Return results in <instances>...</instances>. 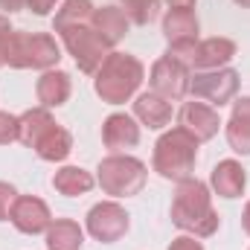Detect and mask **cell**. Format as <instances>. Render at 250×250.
I'll return each instance as SVG.
<instances>
[{
  "label": "cell",
  "mask_w": 250,
  "mask_h": 250,
  "mask_svg": "<svg viewBox=\"0 0 250 250\" xmlns=\"http://www.w3.org/2000/svg\"><path fill=\"white\" fill-rule=\"evenodd\" d=\"M242 227H245V233L250 236V201L245 204V209H242Z\"/></svg>",
  "instance_id": "obj_33"
},
{
  "label": "cell",
  "mask_w": 250,
  "mask_h": 250,
  "mask_svg": "<svg viewBox=\"0 0 250 250\" xmlns=\"http://www.w3.org/2000/svg\"><path fill=\"white\" fill-rule=\"evenodd\" d=\"M224 134H227V143L236 154H250V96L242 99H233V111H230V120L224 123Z\"/></svg>",
  "instance_id": "obj_17"
},
{
  "label": "cell",
  "mask_w": 250,
  "mask_h": 250,
  "mask_svg": "<svg viewBox=\"0 0 250 250\" xmlns=\"http://www.w3.org/2000/svg\"><path fill=\"white\" fill-rule=\"evenodd\" d=\"M166 3H169V9H195L198 0H166Z\"/></svg>",
  "instance_id": "obj_32"
},
{
  "label": "cell",
  "mask_w": 250,
  "mask_h": 250,
  "mask_svg": "<svg viewBox=\"0 0 250 250\" xmlns=\"http://www.w3.org/2000/svg\"><path fill=\"white\" fill-rule=\"evenodd\" d=\"M160 3L163 0H120V9L125 18L137 26H148L157 15H160Z\"/></svg>",
  "instance_id": "obj_25"
},
{
  "label": "cell",
  "mask_w": 250,
  "mask_h": 250,
  "mask_svg": "<svg viewBox=\"0 0 250 250\" xmlns=\"http://www.w3.org/2000/svg\"><path fill=\"white\" fill-rule=\"evenodd\" d=\"M12 35V23H9V15H0V67L6 64V41Z\"/></svg>",
  "instance_id": "obj_29"
},
{
  "label": "cell",
  "mask_w": 250,
  "mask_h": 250,
  "mask_svg": "<svg viewBox=\"0 0 250 250\" xmlns=\"http://www.w3.org/2000/svg\"><path fill=\"white\" fill-rule=\"evenodd\" d=\"M90 26L102 35V41L114 50L131 29V21L125 18V12L120 6H102V9H93V18H90Z\"/></svg>",
  "instance_id": "obj_18"
},
{
  "label": "cell",
  "mask_w": 250,
  "mask_h": 250,
  "mask_svg": "<svg viewBox=\"0 0 250 250\" xmlns=\"http://www.w3.org/2000/svg\"><path fill=\"white\" fill-rule=\"evenodd\" d=\"M148 181V166L134 157V154H108L96 166V184L102 187L105 195L117 198H134L146 189Z\"/></svg>",
  "instance_id": "obj_5"
},
{
  "label": "cell",
  "mask_w": 250,
  "mask_h": 250,
  "mask_svg": "<svg viewBox=\"0 0 250 250\" xmlns=\"http://www.w3.org/2000/svg\"><path fill=\"white\" fill-rule=\"evenodd\" d=\"M131 227V215L120 201H99L87 209V218H84V230L90 239L102 242V245H114L120 242Z\"/></svg>",
  "instance_id": "obj_8"
},
{
  "label": "cell",
  "mask_w": 250,
  "mask_h": 250,
  "mask_svg": "<svg viewBox=\"0 0 250 250\" xmlns=\"http://www.w3.org/2000/svg\"><path fill=\"white\" fill-rule=\"evenodd\" d=\"M0 9H3L6 15H12V12H21V9H29V0H0Z\"/></svg>",
  "instance_id": "obj_31"
},
{
  "label": "cell",
  "mask_w": 250,
  "mask_h": 250,
  "mask_svg": "<svg viewBox=\"0 0 250 250\" xmlns=\"http://www.w3.org/2000/svg\"><path fill=\"white\" fill-rule=\"evenodd\" d=\"M178 125L189 131L198 143H207V140H212L218 131H221V117H218V111L212 108V105H207V102H184L181 105V111H178Z\"/></svg>",
  "instance_id": "obj_11"
},
{
  "label": "cell",
  "mask_w": 250,
  "mask_h": 250,
  "mask_svg": "<svg viewBox=\"0 0 250 250\" xmlns=\"http://www.w3.org/2000/svg\"><path fill=\"white\" fill-rule=\"evenodd\" d=\"M93 0H64L62 6L56 9V18H53V29H62V26H73V23H90L93 18Z\"/></svg>",
  "instance_id": "obj_24"
},
{
  "label": "cell",
  "mask_w": 250,
  "mask_h": 250,
  "mask_svg": "<svg viewBox=\"0 0 250 250\" xmlns=\"http://www.w3.org/2000/svg\"><path fill=\"white\" fill-rule=\"evenodd\" d=\"M245 187H248V172L239 160L227 157V160H218L215 169L209 172V189L218 195V198H242L245 195Z\"/></svg>",
  "instance_id": "obj_13"
},
{
  "label": "cell",
  "mask_w": 250,
  "mask_h": 250,
  "mask_svg": "<svg viewBox=\"0 0 250 250\" xmlns=\"http://www.w3.org/2000/svg\"><path fill=\"white\" fill-rule=\"evenodd\" d=\"M248 250H250V248H248Z\"/></svg>",
  "instance_id": "obj_35"
},
{
  "label": "cell",
  "mask_w": 250,
  "mask_h": 250,
  "mask_svg": "<svg viewBox=\"0 0 250 250\" xmlns=\"http://www.w3.org/2000/svg\"><path fill=\"white\" fill-rule=\"evenodd\" d=\"M96 187V178L82 169V166H62L56 175H53V189L64 195V198H79V195H87L90 189Z\"/></svg>",
  "instance_id": "obj_22"
},
{
  "label": "cell",
  "mask_w": 250,
  "mask_h": 250,
  "mask_svg": "<svg viewBox=\"0 0 250 250\" xmlns=\"http://www.w3.org/2000/svg\"><path fill=\"white\" fill-rule=\"evenodd\" d=\"M47 250H82L84 245V230L73 218H53V224L44 233Z\"/></svg>",
  "instance_id": "obj_21"
},
{
  "label": "cell",
  "mask_w": 250,
  "mask_h": 250,
  "mask_svg": "<svg viewBox=\"0 0 250 250\" xmlns=\"http://www.w3.org/2000/svg\"><path fill=\"white\" fill-rule=\"evenodd\" d=\"M59 32V38H62L64 50L73 56V62L76 67L84 73V76H93L102 62L108 59V53H111V47L102 41V35L90 26V23H73V26H62V29H56Z\"/></svg>",
  "instance_id": "obj_6"
},
{
  "label": "cell",
  "mask_w": 250,
  "mask_h": 250,
  "mask_svg": "<svg viewBox=\"0 0 250 250\" xmlns=\"http://www.w3.org/2000/svg\"><path fill=\"white\" fill-rule=\"evenodd\" d=\"M189 93L212 108L230 105L239 93V73L233 67H218V70H195L189 82Z\"/></svg>",
  "instance_id": "obj_7"
},
{
  "label": "cell",
  "mask_w": 250,
  "mask_h": 250,
  "mask_svg": "<svg viewBox=\"0 0 250 250\" xmlns=\"http://www.w3.org/2000/svg\"><path fill=\"white\" fill-rule=\"evenodd\" d=\"M62 62V47L50 32L12 29L6 41V64L15 70H53Z\"/></svg>",
  "instance_id": "obj_4"
},
{
  "label": "cell",
  "mask_w": 250,
  "mask_h": 250,
  "mask_svg": "<svg viewBox=\"0 0 250 250\" xmlns=\"http://www.w3.org/2000/svg\"><path fill=\"white\" fill-rule=\"evenodd\" d=\"M70 93H73V79H70V73H64L59 67L44 70L35 84V96H38L41 108H62L70 99Z\"/></svg>",
  "instance_id": "obj_16"
},
{
  "label": "cell",
  "mask_w": 250,
  "mask_h": 250,
  "mask_svg": "<svg viewBox=\"0 0 250 250\" xmlns=\"http://www.w3.org/2000/svg\"><path fill=\"white\" fill-rule=\"evenodd\" d=\"M102 143L111 154H123L125 148H134L140 143V123L134 120V114L117 111L111 117H105L102 123Z\"/></svg>",
  "instance_id": "obj_12"
},
{
  "label": "cell",
  "mask_w": 250,
  "mask_h": 250,
  "mask_svg": "<svg viewBox=\"0 0 250 250\" xmlns=\"http://www.w3.org/2000/svg\"><path fill=\"white\" fill-rule=\"evenodd\" d=\"M18 198V189L6 181H0V221H9V212H12V204Z\"/></svg>",
  "instance_id": "obj_27"
},
{
  "label": "cell",
  "mask_w": 250,
  "mask_h": 250,
  "mask_svg": "<svg viewBox=\"0 0 250 250\" xmlns=\"http://www.w3.org/2000/svg\"><path fill=\"white\" fill-rule=\"evenodd\" d=\"M143 79H146V67L137 56L111 50L102 67L93 73V90L108 105H125L137 96Z\"/></svg>",
  "instance_id": "obj_2"
},
{
  "label": "cell",
  "mask_w": 250,
  "mask_h": 250,
  "mask_svg": "<svg viewBox=\"0 0 250 250\" xmlns=\"http://www.w3.org/2000/svg\"><path fill=\"white\" fill-rule=\"evenodd\" d=\"M172 102H166L163 96L146 90V93H137L134 96V120L151 131H163L166 125L172 123Z\"/></svg>",
  "instance_id": "obj_15"
},
{
  "label": "cell",
  "mask_w": 250,
  "mask_h": 250,
  "mask_svg": "<svg viewBox=\"0 0 250 250\" xmlns=\"http://www.w3.org/2000/svg\"><path fill=\"white\" fill-rule=\"evenodd\" d=\"M236 59V41L224 38V35H212L198 41L195 47V59H192V73L195 70H218Z\"/></svg>",
  "instance_id": "obj_14"
},
{
  "label": "cell",
  "mask_w": 250,
  "mask_h": 250,
  "mask_svg": "<svg viewBox=\"0 0 250 250\" xmlns=\"http://www.w3.org/2000/svg\"><path fill=\"white\" fill-rule=\"evenodd\" d=\"M172 224L195 239H209L218 233L221 218L212 207V192L204 181L187 178L172 195Z\"/></svg>",
  "instance_id": "obj_1"
},
{
  "label": "cell",
  "mask_w": 250,
  "mask_h": 250,
  "mask_svg": "<svg viewBox=\"0 0 250 250\" xmlns=\"http://www.w3.org/2000/svg\"><path fill=\"white\" fill-rule=\"evenodd\" d=\"M35 148V154L41 157V160H47V163H62L70 157V151H73V134L64 128V125L53 123L41 137H38V143L32 146Z\"/></svg>",
  "instance_id": "obj_19"
},
{
  "label": "cell",
  "mask_w": 250,
  "mask_h": 250,
  "mask_svg": "<svg viewBox=\"0 0 250 250\" xmlns=\"http://www.w3.org/2000/svg\"><path fill=\"white\" fill-rule=\"evenodd\" d=\"M18 140V117L9 111H0V146H9Z\"/></svg>",
  "instance_id": "obj_26"
},
{
  "label": "cell",
  "mask_w": 250,
  "mask_h": 250,
  "mask_svg": "<svg viewBox=\"0 0 250 250\" xmlns=\"http://www.w3.org/2000/svg\"><path fill=\"white\" fill-rule=\"evenodd\" d=\"M53 123H56V120H53L50 108H29V111H23V114L18 117V140L32 148V146L38 143V137H41Z\"/></svg>",
  "instance_id": "obj_23"
},
{
  "label": "cell",
  "mask_w": 250,
  "mask_h": 250,
  "mask_svg": "<svg viewBox=\"0 0 250 250\" xmlns=\"http://www.w3.org/2000/svg\"><path fill=\"white\" fill-rule=\"evenodd\" d=\"M56 3H59V0H29V9H32L35 15H50V12L56 9Z\"/></svg>",
  "instance_id": "obj_30"
},
{
  "label": "cell",
  "mask_w": 250,
  "mask_h": 250,
  "mask_svg": "<svg viewBox=\"0 0 250 250\" xmlns=\"http://www.w3.org/2000/svg\"><path fill=\"white\" fill-rule=\"evenodd\" d=\"M236 6H242V9H250V0H233Z\"/></svg>",
  "instance_id": "obj_34"
},
{
  "label": "cell",
  "mask_w": 250,
  "mask_h": 250,
  "mask_svg": "<svg viewBox=\"0 0 250 250\" xmlns=\"http://www.w3.org/2000/svg\"><path fill=\"white\" fill-rule=\"evenodd\" d=\"M169 250H204V245H201V239H195V236H189V233H184V236L172 239V245H169Z\"/></svg>",
  "instance_id": "obj_28"
},
{
  "label": "cell",
  "mask_w": 250,
  "mask_h": 250,
  "mask_svg": "<svg viewBox=\"0 0 250 250\" xmlns=\"http://www.w3.org/2000/svg\"><path fill=\"white\" fill-rule=\"evenodd\" d=\"M160 26H163V35H166L169 44L198 41V32H201V23H198L195 9H166Z\"/></svg>",
  "instance_id": "obj_20"
},
{
  "label": "cell",
  "mask_w": 250,
  "mask_h": 250,
  "mask_svg": "<svg viewBox=\"0 0 250 250\" xmlns=\"http://www.w3.org/2000/svg\"><path fill=\"white\" fill-rule=\"evenodd\" d=\"M9 221H12V227L18 233L38 236V233H47V227L53 224V212H50L44 198H38V195H18L15 204H12Z\"/></svg>",
  "instance_id": "obj_10"
},
{
  "label": "cell",
  "mask_w": 250,
  "mask_h": 250,
  "mask_svg": "<svg viewBox=\"0 0 250 250\" xmlns=\"http://www.w3.org/2000/svg\"><path fill=\"white\" fill-rule=\"evenodd\" d=\"M189 82H192V70L187 64L175 62L172 56H160L148 70V90L163 96L166 102H181L189 93Z\"/></svg>",
  "instance_id": "obj_9"
},
{
  "label": "cell",
  "mask_w": 250,
  "mask_h": 250,
  "mask_svg": "<svg viewBox=\"0 0 250 250\" xmlns=\"http://www.w3.org/2000/svg\"><path fill=\"white\" fill-rule=\"evenodd\" d=\"M195 163H198V140L178 128H169L157 137L154 143V154H151V169L163 178V181H187L195 178Z\"/></svg>",
  "instance_id": "obj_3"
}]
</instances>
